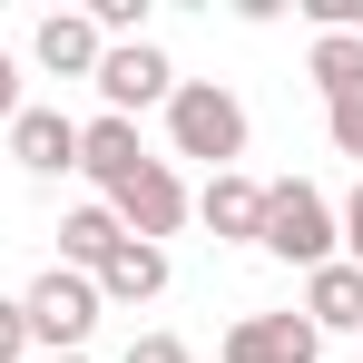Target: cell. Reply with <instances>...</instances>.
<instances>
[{"instance_id":"cell-1","label":"cell","mask_w":363,"mask_h":363,"mask_svg":"<svg viewBox=\"0 0 363 363\" xmlns=\"http://www.w3.org/2000/svg\"><path fill=\"white\" fill-rule=\"evenodd\" d=\"M255 245L265 255H285V265H334V206H324V186L304 177H275L265 186V216H255Z\"/></svg>"},{"instance_id":"cell-2","label":"cell","mask_w":363,"mask_h":363,"mask_svg":"<svg viewBox=\"0 0 363 363\" xmlns=\"http://www.w3.org/2000/svg\"><path fill=\"white\" fill-rule=\"evenodd\" d=\"M167 138H177V157H206L216 177L245 157V108L236 89H216V79H177V99H167Z\"/></svg>"},{"instance_id":"cell-3","label":"cell","mask_w":363,"mask_h":363,"mask_svg":"<svg viewBox=\"0 0 363 363\" xmlns=\"http://www.w3.org/2000/svg\"><path fill=\"white\" fill-rule=\"evenodd\" d=\"M99 314H108V304H99V275H69V265L30 275V295H20L30 344H60V354H79V344H89V324H99Z\"/></svg>"},{"instance_id":"cell-4","label":"cell","mask_w":363,"mask_h":363,"mask_svg":"<svg viewBox=\"0 0 363 363\" xmlns=\"http://www.w3.org/2000/svg\"><path fill=\"white\" fill-rule=\"evenodd\" d=\"M99 99H108V118L177 99V69H167V50H157V40H118V50H99Z\"/></svg>"},{"instance_id":"cell-5","label":"cell","mask_w":363,"mask_h":363,"mask_svg":"<svg viewBox=\"0 0 363 363\" xmlns=\"http://www.w3.org/2000/svg\"><path fill=\"white\" fill-rule=\"evenodd\" d=\"M186 206H196V196L177 186V167H167V157H147V167H138V177H128L118 196H108V216H118V226H128L138 245L177 236V226H186Z\"/></svg>"},{"instance_id":"cell-6","label":"cell","mask_w":363,"mask_h":363,"mask_svg":"<svg viewBox=\"0 0 363 363\" xmlns=\"http://www.w3.org/2000/svg\"><path fill=\"white\" fill-rule=\"evenodd\" d=\"M314 354H324V334L304 314H245V324H226V363H314Z\"/></svg>"},{"instance_id":"cell-7","label":"cell","mask_w":363,"mask_h":363,"mask_svg":"<svg viewBox=\"0 0 363 363\" xmlns=\"http://www.w3.org/2000/svg\"><path fill=\"white\" fill-rule=\"evenodd\" d=\"M295 314L314 324V334H363V265H344V255H334V265H314Z\"/></svg>"},{"instance_id":"cell-8","label":"cell","mask_w":363,"mask_h":363,"mask_svg":"<svg viewBox=\"0 0 363 363\" xmlns=\"http://www.w3.org/2000/svg\"><path fill=\"white\" fill-rule=\"evenodd\" d=\"M79 167L99 177V206H108V196H118V186L147 167V147H138V118H89V128H79Z\"/></svg>"},{"instance_id":"cell-9","label":"cell","mask_w":363,"mask_h":363,"mask_svg":"<svg viewBox=\"0 0 363 363\" xmlns=\"http://www.w3.org/2000/svg\"><path fill=\"white\" fill-rule=\"evenodd\" d=\"M10 157H20L30 177L79 167V118H60V108H20V118H10Z\"/></svg>"},{"instance_id":"cell-10","label":"cell","mask_w":363,"mask_h":363,"mask_svg":"<svg viewBox=\"0 0 363 363\" xmlns=\"http://www.w3.org/2000/svg\"><path fill=\"white\" fill-rule=\"evenodd\" d=\"M30 50H40V69H60V79H99V50H108V40L89 30V10H50Z\"/></svg>"},{"instance_id":"cell-11","label":"cell","mask_w":363,"mask_h":363,"mask_svg":"<svg viewBox=\"0 0 363 363\" xmlns=\"http://www.w3.org/2000/svg\"><path fill=\"white\" fill-rule=\"evenodd\" d=\"M167 295V245H138L128 236L108 265H99V304H157Z\"/></svg>"},{"instance_id":"cell-12","label":"cell","mask_w":363,"mask_h":363,"mask_svg":"<svg viewBox=\"0 0 363 363\" xmlns=\"http://www.w3.org/2000/svg\"><path fill=\"white\" fill-rule=\"evenodd\" d=\"M196 216L216 226L226 245H255V216H265V186L245 177V167H226V177H206V196H196Z\"/></svg>"},{"instance_id":"cell-13","label":"cell","mask_w":363,"mask_h":363,"mask_svg":"<svg viewBox=\"0 0 363 363\" xmlns=\"http://www.w3.org/2000/svg\"><path fill=\"white\" fill-rule=\"evenodd\" d=\"M118 245H128V226L108 216V206H69V216H60V265H69V275H99Z\"/></svg>"},{"instance_id":"cell-14","label":"cell","mask_w":363,"mask_h":363,"mask_svg":"<svg viewBox=\"0 0 363 363\" xmlns=\"http://www.w3.org/2000/svg\"><path fill=\"white\" fill-rule=\"evenodd\" d=\"M314 89H363V40H314Z\"/></svg>"},{"instance_id":"cell-15","label":"cell","mask_w":363,"mask_h":363,"mask_svg":"<svg viewBox=\"0 0 363 363\" xmlns=\"http://www.w3.org/2000/svg\"><path fill=\"white\" fill-rule=\"evenodd\" d=\"M324 128H334L344 157H363V89H334V99H324Z\"/></svg>"},{"instance_id":"cell-16","label":"cell","mask_w":363,"mask_h":363,"mask_svg":"<svg viewBox=\"0 0 363 363\" xmlns=\"http://www.w3.org/2000/svg\"><path fill=\"white\" fill-rule=\"evenodd\" d=\"M30 354V324H20V295H0V363Z\"/></svg>"},{"instance_id":"cell-17","label":"cell","mask_w":363,"mask_h":363,"mask_svg":"<svg viewBox=\"0 0 363 363\" xmlns=\"http://www.w3.org/2000/svg\"><path fill=\"white\" fill-rule=\"evenodd\" d=\"M128 363H186V344H177V334H138V344H128Z\"/></svg>"},{"instance_id":"cell-18","label":"cell","mask_w":363,"mask_h":363,"mask_svg":"<svg viewBox=\"0 0 363 363\" xmlns=\"http://www.w3.org/2000/svg\"><path fill=\"white\" fill-rule=\"evenodd\" d=\"M334 236L354 245V255H344V265H363V186H354V196H344V216H334Z\"/></svg>"},{"instance_id":"cell-19","label":"cell","mask_w":363,"mask_h":363,"mask_svg":"<svg viewBox=\"0 0 363 363\" xmlns=\"http://www.w3.org/2000/svg\"><path fill=\"white\" fill-rule=\"evenodd\" d=\"M20 118V60H10V50H0V128Z\"/></svg>"},{"instance_id":"cell-20","label":"cell","mask_w":363,"mask_h":363,"mask_svg":"<svg viewBox=\"0 0 363 363\" xmlns=\"http://www.w3.org/2000/svg\"><path fill=\"white\" fill-rule=\"evenodd\" d=\"M60 363H89V354H60Z\"/></svg>"}]
</instances>
